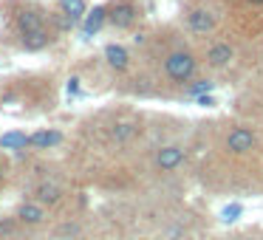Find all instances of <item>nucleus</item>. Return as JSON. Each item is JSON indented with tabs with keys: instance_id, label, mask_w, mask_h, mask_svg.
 Segmentation results:
<instances>
[{
	"instance_id": "423d86ee",
	"label": "nucleus",
	"mask_w": 263,
	"mask_h": 240,
	"mask_svg": "<svg viewBox=\"0 0 263 240\" xmlns=\"http://www.w3.org/2000/svg\"><path fill=\"white\" fill-rule=\"evenodd\" d=\"M215 26H218V17L212 9H193V12H187V29L193 34H212Z\"/></svg>"
},
{
	"instance_id": "dca6fc26",
	"label": "nucleus",
	"mask_w": 263,
	"mask_h": 240,
	"mask_svg": "<svg viewBox=\"0 0 263 240\" xmlns=\"http://www.w3.org/2000/svg\"><path fill=\"white\" fill-rule=\"evenodd\" d=\"M48 43H51V34H48L46 29H43V31H37V34L23 37V46L29 48V51H40V48H46Z\"/></svg>"
},
{
	"instance_id": "6ab92c4d",
	"label": "nucleus",
	"mask_w": 263,
	"mask_h": 240,
	"mask_svg": "<svg viewBox=\"0 0 263 240\" xmlns=\"http://www.w3.org/2000/svg\"><path fill=\"white\" fill-rule=\"evenodd\" d=\"M181 234H184L181 226H173V229H167V232H164V237H167V240H178Z\"/></svg>"
},
{
	"instance_id": "aec40b11",
	"label": "nucleus",
	"mask_w": 263,
	"mask_h": 240,
	"mask_svg": "<svg viewBox=\"0 0 263 240\" xmlns=\"http://www.w3.org/2000/svg\"><path fill=\"white\" fill-rule=\"evenodd\" d=\"M195 102H198L201 108H210V105H215V102H212V96H210V93H204V96H195Z\"/></svg>"
},
{
	"instance_id": "20e7f679",
	"label": "nucleus",
	"mask_w": 263,
	"mask_h": 240,
	"mask_svg": "<svg viewBox=\"0 0 263 240\" xmlns=\"http://www.w3.org/2000/svg\"><path fill=\"white\" fill-rule=\"evenodd\" d=\"M232 63H235V48H232V43L218 40V43H212V46L206 48V65H210V68L223 71V68H229Z\"/></svg>"
},
{
	"instance_id": "6e6552de",
	"label": "nucleus",
	"mask_w": 263,
	"mask_h": 240,
	"mask_svg": "<svg viewBox=\"0 0 263 240\" xmlns=\"http://www.w3.org/2000/svg\"><path fill=\"white\" fill-rule=\"evenodd\" d=\"M17 217L20 223H26V226H40L43 221H46V206L37 204V201H23V204L17 206Z\"/></svg>"
},
{
	"instance_id": "f03ea898",
	"label": "nucleus",
	"mask_w": 263,
	"mask_h": 240,
	"mask_svg": "<svg viewBox=\"0 0 263 240\" xmlns=\"http://www.w3.org/2000/svg\"><path fill=\"white\" fill-rule=\"evenodd\" d=\"M136 17H139V9L130 0H116L114 6H108V23L114 29H130L136 23Z\"/></svg>"
},
{
	"instance_id": "f3484780",
	"label": "nucleus",
	"mask_w": 263,
	"mask_h": 240,
	"mask_svg": "<svg viewBox=\"0 0 263 240\" xmlns=\"http://www.w3.org/2000/svg\"><path fill=\"white\" fill-rule=\"evenodd\" d=\"M215 91V82L212 79H195L187 85V93L190 96H204V93H212Z\"/></svg>"
},
{
	"instance_id": "9b49d317",
	"label": "nucleus",
	"mask_w": 263,
	"mask_h": 240,
	"mask_svg": "<svg viewBox=\"0 0 263 240\" xmlns=\"http://www.w3.org/2000/svg\"><path fill=\"white\" fill-rule=\"evenodd\" d=\"M105 20H108V9H105V6H93L91 12H85V23H82V31H85V37L97 34V31L102 29Z\"/></svg>"
},
{
	"instance_id": "9d476101",
	"label": "nucleus",
	"mask_w": 263,
	"mask_h": 240,
	"mask_svg": "<svg viewBox=\"0 0 263 240\" xmlns=\"http://www.w3.org/2000/svg\"><path fill=\"white\" fill-rule=\"evenodd\" d=\"M105 59H108V65L114 71H119V74L130 68V54H127V48L119 46V43H108V46H105Z\"/></svg>"
},
{
	"instance_id": "5701e85b",
	"label": "nucleus",
	"mask_w": 263,
	"mask_h": 240,
	"mask_svg": "<svg viewBox=\"0 0 263 240\" xmlns=\"http://www.w3.org/2000/svg\"><path fill=\"white\" fill-rule=\"evenodd\" d=\"M3 175H6V170H3V167H0V181H3Z\"/></svg>"
},
{
	"instance_id": "2eb2a0df",
	"label": "nucleus",
	"mask_w": 263,
	"mask_h": 240,
	"mask_svg": "<svg viewBox=\"0 0 263 240\" xmlns=\"http://www.w3.org/2000/svg\"><path fill=\"white\" fill-rule=\"evenodd\" d=\"M29 144V136L20 130H12V133H3L0 136V150H23Z\"/></svg>"
},
{
	"instance_id": "f257e3e1",
	"label": "nucleus",
	"mask_w": 263,
	"mask_h": 240,
	"mask_svg": "<svg viewBox=\"0 0 263 240\" xmlns=\"http://www.w3.org/2000/svg\"><path fill=\"white\" fill-rule=\"evenodd\" d=\"M195 71H198V59L193 57V54L187 51V48H178V51H170L164 57V74L170 82H176V85H184V82H190L195 76Z\"/></svg>"
},
{
	"instance_id": "39448f33",
	"label": "nucleus",
	"mask_w": 263,
	"mask_h": 240,
	"mask_svg": "<svg viewBox=\"0 0 263 240\" xmlns=\"http://www.w3.org/2000/svg\"><path fill=\"white\" fill-rule=\"evenodd\" d=\"M184 158H187V150H184L181 144H164V147L156 153V167H159L161 172H173L184 164Z\"/></svg>"
},
{
	"instance_id": "0eeeda50",
	"label": "nucleus",
	"mask_w": 263,
	"mask_h": 240,
	"mask_svg": "<svg viewBox=\"0 0 263 240\" xmlns=\"http://www.w3.org/2000/svg\"><path fill=\"white\" fill-rule=\"evenodd\" d=\"M14 26H17L20 37H29V34H37V31L46 29V20H43V14L34 12V9H23V12H17V17H14Z\"/></svg>"
},
{
	"instance_id": "1a4fd4ad",
	"label": "nucleus",
	"mask_w": 263,
	"mask_h": 240,
	"mask_svg": "<svg viewBox=\"0 0 263 240\" xmlns=\"http://www.w3.org/2000/svg\"><path fill=\"white\" fill-rule=\"evenodd\" d=\"M63 187H60L57 181H40L34 187V201L37 204H43V206H54V204H60L63 201Z\"/></svg>"
},
{
	"instance_id": "4468645a",
	"label": "nucleus",
	"mask_w": 263,
	"mask_h": 240,
	"mask_svg": "<svg viewBox=\"0 0 263 240\" xmlns=\"http://www.w3.org/2000/svg\"><path fill=\"white\" fill-rule=\"evenodd\" d=\"M60 9H63V14L71 20V23L82 20V17H85V12H88L85 0H60Z\"/></svg>"
},
{
	"instance_id": "f8f14e48",
	"label": "nucleus",
	"mask_w": 263,
	"mask_h": 240,
	"mask_svg": "<svg viewBox=\"0 0 263 240\" xmlns=\"http://www.w3.org/2000/svg\"><path fill=\"white\" fill-rule=\"evenodd\" d=\"M136 133H139L136 122H116V125L110 127V142L127 144V142H133V138H136Z\"/></svg>"
},
{
	"instance_id": "a211bd4d",
	"label": "nucleus",
	"mask_w": 263,
	"mask_h": 240,
	"mask_svg": "<svg viewBox=\"0 0 263 240\" xmlns=\"http://www.w3.org/2000/svg\"><path fill=\"white\" fill-rule=\"evenodd\" d=\"M240 215H243V206H240V204H227L221 209V221L223 223H235Z\"/></svg>"
},
{
	"instance_id": "412c9836",
	"label": "nucleus",
	"mask_w": 263,
	"mask_h": 240,
	"mask_svg": "<svg viewBox=\"0 0 263 240\" xmlns=\"http://www.w3.org/2000/svg\"><path fill=\"white\" fill-rule=\"evenodd\" d=\"M77 91H80V79L71 76V79H68V93H77Z\"/></svg>"
},
{
	"instance_id": "4be33fe9",
	"label": "nucleus",
	"mask_w": 263,
	"mask_h": 240,
	"mask_svg": "<svg viewBox=\"0 0 263 240\" xmlns=\"http://www.w3.org/2000/svg\"><path fill=\"white\" fill-rule=\"evenodd\" d=\"M252 6H263V0H249Z\"/></svg>"
},
{
	"instance_id": "ddd939ff",
	"label": "nucleus",
	"mask_w": 263,
	"mask_h": 240,
	"mask_svg": "<svg viewBox=\"0 0 263 240\" xmlns=\"http://www.w3.org/2000/svg\"><path fill=\"white\" fill-rule=\"evenodd\" d=\"M63 142V133L60 130H37L34 136H29V144L37 150H48V147H57Z\"/></svg>"
},
{
	"instance_id": "7ed1b4c3",
	"label": "nucleus",
	"mask_w": 263,
	"mask_h": 240,
	"mask_svg": "<svg viewBox=\"0 0 263 240\" xmlns=\"http://www.w3.org/2000/svg\"><path fill=\"white\" fill-rule=\"evenodd\" d=\"M255 130L252 127H246V125H238V127H232L229 130V136H227V150L232 155H243V153H249L252 147H255Z\"/></svg>"
}]
</instances>
